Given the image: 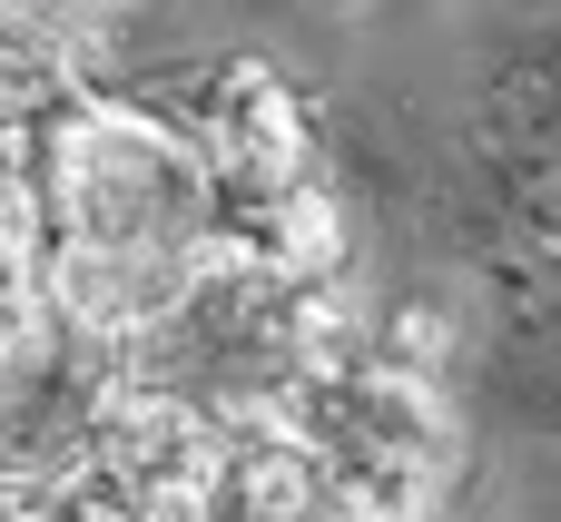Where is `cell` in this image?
<instances>
[{"mask_svg":"<svg viewBox=\"0 0 561 522\" xmlns=\"http://www.w3.org/2000/svg\"><path fill=\"white\" fill-rule=\"evenodd\" d=\"M266 415H286L375 522H434L444 513L454 405H444V385L385 365L375 345L325 365V375H306V385H286V395H266Z\"/></svg>","mask_w":561,"mask_h":522,"instance_id":"cell-2","label":"cell"},{"mask_svg":"<svg viewBox=\"0 0 561 522\" xmlns=\"http://www.w3.org/2000/svg\"><path fill=\"white\" fill-rule=\"evenodd\" d=\"M148 109L207 158L227 217L237 207H266V197H296V188H325V138H316V109L286 69L266 59H207V69H168L148 89Z\"/></svg>","mask_w":561,"mask_h":522,"instance_id":"cell-3","label":"cell"},{"mask_svg":"<svg viewBox=\"0 0 561 522\" xmlns=\"http://www.w3.org/2000/svg\"><path fill=\"white\" fill-rule=\"evenodd\" d=\"M79 79L49 39L0 30V424L39 405H99L108 375L49 306V109Z\"/></svg>","mask_w":561,"mask_h":522,"instance_id":"cell-1","label":"cell"},{"mask_svg":"<svg viewBox=\"0 0 561 522\" xmlns=\"http://www.w3.org/2000/svg\"><path fill=\"white\" fill-rule=\"evenodd\" d=\"M187 522H375V513L335 484V464L286 415L247 405V415H217V454H207Z\"/></svg>","mask_w":561,"mask_h":522,"instance_id":"cell-4","label":"cell"},{"mask_svg":"<svg viewBox=\"0 0 561 522\" xmlns=\"http://www.w3.org/2000/svg\"><path fill=\"white\" fill-rule=\"evenodd\" d=\"M375 355L404 365V375H424V385H444V365H454V316H444V306H394L385 336H375Z\"/></svg>","mask_w":561,"mask_h":522,"instance_id":"cell-5","label":"cell"}]
</instances>
